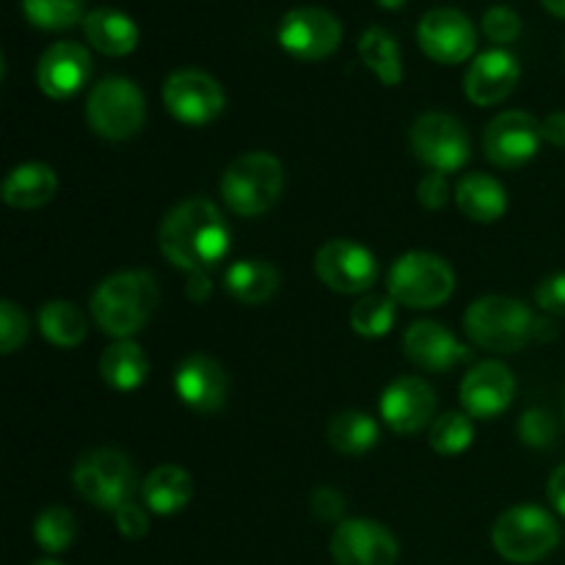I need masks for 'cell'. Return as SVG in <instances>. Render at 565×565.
Segmentation results:
<instances>
[{
    "label": "cell",
    "mask_w": 565,
    "mask_h": 565,
    "mask_svg": "<svg viewBox=\"0 0 565 565\" xmlns=\"http://www.w3.org/2000/svg\"><path fill=\"white\" fill-rule=\"evenodd\" d=\"M39 331L55 348H77L86 340V315L72 301H47L36 315Z\"/></svg>",
    "instance_id": "30"
},
{
    "label": "cell",
    "mask_w": 565,
    "mask_h": 565,
    "mask_svg": "<svg viewBox=\"0 0 565 565\" xmlns=\"http://www.w3.org/2000/svg\"><path fill=\"white\" fill-rule=\"evenodd\" d=\"M230 226L210 199L193 196L166 213L158 230V246L174 268L207 274L230 252Z\"/></svg>",
    "instance_id": "1"
},
{
    "label": "cell",
    "mask_w": 565,
    "mask_h": 565,
    "mask_svg": "<svg viewBox=\"0 0 565 565\" xmlns=\"http://www.w3.org/2000/svg\"><path fill=\"white\" fill-rule=\"evenodd\" d=\"M92 75V55L77 42H55L36 64V83L47 97L70 99L86 86Z\"/></svg>",
    "instance_id": "20"
},
{
    "label": "cell",
    "mask_w": 565,
    "mask_h": 565,
    "mask_svg": "<svg viewBox=\"0 0 565 565\" xmlns=\"http://www.w3.org/2000/svg\"><path fill=\"white\" fill-rule=\"evenodd\" d=\"M546 11H552L555 17H563L565 20V0H541Z\"/></svg>",
    "instance_id": "46"
},
{
    "label": "cell",
    "mask_w": 565,
    "mask_h": 565,
    "mask_svg": "<svg viewBox=\"0 0 565 565\" xmlns=\"http://www.w3.org/2000/svg\"><path fill=\"white\" fill-rule=\"evenodd\" d=\"M417 42L428 58L439 64H461L478 47V31L463 11L439 6L419 20Z\"/></svg>",
    "instance_id": "15"
},
{
    "label": "cell",
    "mask_w": 565,
    "mask_h": 565,
    "mask_svg": "<svg viewBox=\"0 0 565 565\" xmlns=\"http://www.w3.org/2000/svg\"><path fill=\"white\" fill-rule=\"evenodd\" d=\"M279 285V270L265 259H237L224 274L226 292L246 307H259V303L270 301Z\"/></svg>",
    "instance_id": "26"
},
{
    "label": "cell",
    "mask_w": 565,
    "mask_h": 565,
    "mask_svg": "<svg viewBox=\"0 0 565 565\" xmlns=\"http://www.w3.org/2000/svg\"><path fill=\"white\" fill-rule=\"evenodd\" d=\"M99 373L103 381L116 392H132L147 381L149 359L141 345L132 340H119L116 345L105 348L99 359Z\"/></svg>",
    "instance_id": "27"
},
{
    "label": "cell",
    "mask_w": 565,
    "mask_h": 565,
    "mask_svg": "<svg viewBox=\"0 0 565 565\" xmlns=\"http://www.w3.org/2000/svg\"><path fill=\"white\" fill-rule=\"evenodd\" d=\"M83 33H86L88 44L99 50L103 55H127L136 50L138 44V25L121 11L108 9H92L83 20Z\"/></svg>",
    "instance_id": "25"
},
{
    "label": "cell",
    "mask_w": 565,
    "mask_h": 565,
    "mask_svg": "<svg viewBox=\"0 0 565 565\" xmlns=\"http://www.w3.org/2000/svg\"><path fill=\"white\" fill-rule=\"evenodd\" d=\"M174 390L188 408L199 414H215L224 408L230 381L224 367L207 353H193L182 359L174 373Z\"/></svg>",
    "instance_id": "19"
},
{
    "label": "cell",
    "mask_w": 565,
    "mask_h": 565,
    "mask_svg": "<svg viewBox=\"0 0 565 565\" xmlns=\"http://www.w3.org/2000/svg\"><path fill=\"white\" fill-rule=\"evenodd\" d=\"M114 516H116V527H119V533L125 535V539L138 541L149 533L147 511H143L141 505H136L132 500L127 502V505H121Z\"/></svg>",
    "instance_id": "39"
},
{
    "label": "cell",
    "mask_w": 565,
    "mask_h": 565,
    "mask_svg": "<svg viewBox=\"0 0 565 565\" xmlns=\"http://www.w3.org/2000/svg\"><path fill=\"white\" fill-rule=\"evenodd\" d=\"M381 439L379 423L367 412L348 408L329 423V445L342 456H364Z\"/></svg>",
    "instance_id": "29"
},
{
    "label": "cell",
    "mask_w": 565,
    "mask_h": 565,
    "mask_svg": "<svg viewBox=\"0 0 565 565\" xmlns=\"http://www.w3.org/2000/svg\"><path fill=\"white\" fill-rule=\"evenodd\" d=\"M77 535V522L75 513L66 511V508L53 505L44 508L36 516V524H33V539L50 555H58V552H66L72 546Z\"/></svg>",
    "instance_id": "32"
},
{
    "label": "cell",
    "mask_w": 565,
    "mask_h": 565,
    "mask_svg": "<svg viewBox=\"0 0 565 565\" xmlns=\"http://www.w3.org/2000/svg\"><path fill=\"white\" fill-rule=\"evenodd\" d=\"M381 419L390 425L395 434L412 436L419 434L425 425H430L436 414V392L428 381L419 375H403L392 381L384 390L379 403Z\"/></svg>",
    "instance_id": "16"
},
{
    "label": "cell",
    "mask_w": 565,
    "mask_h": 565,
    "mask_svg": "<svg viewBox=\"0 0 565 565\" xmlns=\"http://www.w3.org/2000/svg\"><path fill=\"white\" fill-rule=\"evenodd\" d=\"M28 20L44 31H64L86 20V0H22Z\"/></svg>",
    "instance_id": "34"
},
{
    "label": "cell",
    "mask_w": 565,
    "mask_h": 565,
    "mask_svg": "<svg viewBox=\"0 0 565 565\" xmlns=\"http://www.w3.org/2000/svg\"><path fill=\"white\" fill-rule=\"evenodd\" d=\"M329 552L337 565H397L401 544L381 522L345 519L331 533Z\"/></svg>",
    "instance_id": "13"
},
{
    "label": "cell",
    "mask_w": 565,
    "mask_h": 565,
    "mask_svg": "<svg viewBox=\"0 0 565 565\" xmlns=\"http://www.w3.org/2000/svg\"><path fill=\"white\" fill-rule=\"evenodd\" d=\"M561 541L555 516L539 505H516L500 513L491 527V544L508 563L530 565L552 555Z\"/></svg>",
    "instance_id": "5"
},
{
    "label": "cell",
    "mask_w": 565,
    "mask_h": 565,
    "mask_svg": "<svg viewBox=\"0 0 565 565\" xmlns=\"http://www.w3.org/2000/svg\"><path fill=\"white\" fill-rule=\"evenodd\" d=\"M386 290L408 309H434L450 301L456 290V274L439 254L408 252L390 268Z\"/></svg>",
    "instance_id": "7"
},
{
    "label": "cell",
    "mask_w": 565,
    "mask_h": 565,
    "mask_svg": "<svg viewBox=\"0 0 565 565\" xmlns=\"http://www.w3.org/2000/svg\"><path fill=\"white\" fill-rule=\"evenodd\" d=\"M77 494L97 505L99 511H119L136 491V467L130 456L116 447H97L77 458L72 469Z\"/></svg>",
    "instance_id": "6"
},
{
    "label": "cell",
    "mask_w": 565,
    "mask_h": 565,
    "mask_svg": "<svg viewBox=\"0 0 565 565\" xmlns=\"http://www.w3.org/2000/svg\"><path fill=\"white\" fill-rule=\"evenodd\" d=\"M359 55L364 66L379 77L384 86H397L403 81V55L401 44L386 28L373 25L359 39Z\"/></svg>",
    "instance_id": "28"
},
{
    "label": "cell",
    "mask_w": 565,
    "mask_h": 565,
    "mask_svg": "<svg viewBox=\"0 0 565 565\" xmlns=\"http://www.w3.org/2000/svg\"><path fill=\"white\" fill-rule=\"evenodd\" d=\"M563 417H565V395H563Z\"/></svg>",
    "instance_id": "49"
},
{
    "label": "cell",
    "mask_w": 565,
    "mask_h": 565,
    "mask_svg": "<svg viewBox=\"0 0 565 565\" xmlns=\"http://www.w3.org/2000/svg\"><path fill=\"white\" fill-rule=\"evenodd\" d=\"M541 136H544V141H550L552 147L565 149V110H555V114H550L541 121Z\"/></svg>",
    "instance_id": "42"
},
{
    "label": "cell",
    "mask_w": 565,
    "mask_h": 565,
    "mask_svg": "<svg viewBox=\"0 0 565 565\" xmlns=\"http://www.w3.org/2000/svg\"><path fill=\"white\" fill-rule=\"evenodd\" d=\"M546 497H550L552 508H555L561 516H565V463L552 472L550 486H546Z\"/></svg>",
    "instance_id": "43"
},
{
    "label": "cell",
    "mask_w": 565,
    "mask_h": 565,
    "mask_svg": "<svg viewBox=\"0 0 565 565\" xmlns=\"http://www.w3.org/2000/svg\"><path fill=\"white\" fill-rule=\"evenodd\" d=\"M483 31L491 42L511 44L522 33V20H519V14L511 6H491L483 14Z\"/></svg>",
    "instance_id": "36"
},
{
    "label": "cell",
    "mask_w": 565,
    "mask_h": 565,
    "mask_svg": "<svg viewBox=\"0 0 565 565\" xmlns=\"http://www.w3.org/2000/svg\"><path fill=\"white\" fill-rule=\"evenodd\" d=\"M141 497L149 511L158 516H171L193 500V478L182 467L163 463L143 478Z\"/></svg>",
    "instance_id": "24"
},
{
    "label": "cell",
    "mask_w": 565,
    "mask_h": 565,
    "mask_svg": "<svg viewBox=\"0 0 565 565\" xmlns=\"http://www.w3.org/2000/svg\"><path fill=\"white\" fill-rule=\"evenodd\" d=\"M519 439L527 447H535V450H544V447H552L557 439V423L552 419L550 412L544 408H527L519 419Z\"/></svg>",
    "instance_id": "35"
},
{
    "label": "cell",
    "mask_w": 565,
    "mask_h": 565,
    "mask_svg": "<svg viewBox=\"0 0 565 565\" xmlns=\"http://www.w3.org/2000/svg\"><path fill=\"white\" fill-rule=\"evenodd\" d=\"M475 439V425L467 412H447L430 423V447L439 456H461Z\"/></svg>",
    "instance_id": "33"
},
{
    "label": "cell",
    "mask_w": 565,
    "mask_h": 565,
    "mask_svg": "<svg viewBox=\"0 0 565 565\" xmlns=\"http://www.w3.org/2000/svg\"><path fill=\"white\" fill-rule=\"evenodd\" d=\"M519 77H522V66H519L516 55L502 47L486 50L467 70L463 92H467L469 103L489 108V105H500L511 97L513 88L519 86Z\"/></svg>",
    "instance_id": "18"
},
{
    "label": "cell",
    "mask_w": 565,
    "mask_h": 565,
    "mask_svg": "<svg viewBox=\"0 0 565 565\" xmlns=\"http://www.w3.org/2000/svg\"><path fill=\"white\" fill-rule=\"evenodd\" d=\"M86 119L97 136L108 138V141H127L143 130L147 99H143L141 88L127 77H103L88 92Z\"/></svg>",
    "instance_id": "8"
},
{
    "label": "cell",
    "mask_w": 565,
    "mask_h": 565,
    "mask_svg": "<svg viewBox=\"0 0 565 565\" xmlns=\"http://www.w3.org/2000/svg\"><path fill=\"white\" fill-rule=\"evenodd\" d=\"M312 513L320 522H340L342 513H345V497L337 489L323 486L312 494Z\"/></svg>",
    "instance_id": "41"
},
{
    "label": "cell",
    "mask_w": 565,
    "mask_h": 565,
    "mask_svg": "<svg viewBox=\"0 0 565 565\" xmlns=\"http://www.w3.org/2000/svg\"><path fill=\"white\" fill-rule=\"evenodd\" d=\"M31 565H64V563H58V561H36V563H31Z\"/></svg>",
    "instance_id": "48"
},
{
    "label": "cell",
    "mask_w": 565,
    "mask_h": 565,
    "mask_svg": "<svg viewBox=\"0 0 565 565\" xmlns=\"http://www.w3.org/2000/svg\"><path fill=\"white\" fill-rule=\"evenodd\" d=\"M158 281L147 270H119L99 281L92 296V318L99 331L116 340L138 334L158 309Z\"/></svg>",
    "instance_id": "2"
},
{
    "label": "cell",
    "mask_w": 565,
    "mask_h": 565,
    "mask_svg": "<svg viewBox=\"0 0 565 565\" xmlns=\"http://www.w3.org/2000/svg\"><path fill=\"white\" fill-rule=\"evenodd\" d=\"M452 196H456L458 210L475 224H494L508 210V193L502 182L489 174H480V171L461 177Z\"/></svg>",
    "instance_id": "22"
},
{
    "label": "cell",
    "mask_w": 565,
    "mask_h": 565,
    "mask_svg": "<svg viewBox=\"0 0 565 565\" xmlns=\"http://www.w3.org/2000/svg\"><path fill=\"white\" fill-rule=\"evenodd\" d=\"M395 307L397 301L392 296H379V292H364L351 309V329L359 337L367 340H379V337L390 334L392 323H395Z\"/></svg>",
    "instance_id": "31"
},
{
    "label": "cell",
    "mask_w": 565,
    "mask_h": 565,
    "mask_svg": "<svg viewBox=\"0 0 565 565\" xmlns=\"http://www.w3.org/2000/svg\"><path fill=\"white\" fill-rule=\"evenodd\" d=\"M58 177L47 163H22L3 180V202L14 210H36L53 202Z\"/></svg>",
    "instance_id": "23"
},
{
    "label": "cell",
    "mask_w": 565,
    "mask_h": 565,
    "mask_svg": "<svg viewBox=\"0 0 565 565\" xmlns=\"http://www.w3.org/2000/svg\"><path fill=\"white\" fill-rule=\"evenodd\" d=\"M207 296H210L207 274H193L191 285H188V298H191V301H207Z\"/></svg>",
    "instance_id": "44"
},
{
    "label": "cell",
    "mask_w": 565,
    "mask_h": 565,
    "mask_svg": "<svg viewBox=\"0 0 565 565\" xmlns=\"http://www.w3.org/2000/svg\"><path fill=\"white\" fill-rule=\"evenodd\" d=\"M28 340V318L14 301L0 303V351L14 353Z\"/></svg>",
    "instance_id": "37"
},
{
    "label": "cell",
    "mask_w": 565,
    "mask_h": 565,
    "mask_svg": "<svg viewBox=\"0 0 565 565\" xmlns=\"http://www.w3.org/2000/svg\"><path fill=\"white\" fill-rule=\"evenodd\" d=\"M535 303L544 312L565 318V274H552L535 287Z\"/></svg>",
    "instance_id": "38"
},
{
    "label": "cell",
    "mask_w": 565,
    "mask_h": 565,
    "mask_svg": "<svg viewBox=\"0 0 565 565\" xmlns=\"http://www.w3.org/2000/svg\"><path fill=\"white\" fill-rule=\"evenodd\" d=\"M412 152L430 171L450 174L469 160V132L456 116L430 110L412 125Z\"/></svg>",
    "instance_id": "10"
},
{
    "label": "cell",
    "mask_w": 565,
    "mask_h": 565,
    "mask_svg": "<svg viewBox=\"0 0 565 565\" xmlns=\"http://www.w3.org/2000/svg\"><path fill=\"white\" fill-rule=\"evenodd\" d=\"M535 318L519 298L483 296L463 312V331L478 348L494 353H516L535 340Z\"/></svg>",
    "instance_id": "3"
},
{
    "label": "cell",
    "mask_w": 565,
    "mask_h": 565,
    "mask_svg": "<svg viewBox=\"0 0 565 565\" xmlns=\"http://www.w3.org/2000/svg\"><path fill=\"white\" fill-rule=\"evenodd\" d=\"M375 3H379L381 9H386V11H397V9H403V6H406V0H375Z\"/></svg>",
    "instance_id": "47"
},
{
    "label": "cell",
    "mask_w": 565,
    "mask_h": 565,
    "mask_svg": "<svg viewBox=\"0 0 565 565\" xmlns=\"http://www.w3.org/2000/svg\"><path fill=\"white\" fill-rule=\"evenodd\" d=\"M516 379L513 370L502 362H480L463 375L461 381V406L469 417L494 419L511 406Z\"/></svg>",
    "instance_id": "17"
},
{
    "label": "cell",
    "mask_w": 565,
    "mask_h": 565,
    "mask_svg": "<svg viewBox=\"0 0 565 565\" xmlns=\"http://www.w3.org/2000/svg\"><path fill=\"white\" fill-rule=\"evenodd\" d=\"M541 121L527 110H502L483 132V152L500 169H519L539 154Z\"/></svg>",
    "instance_id": "14"
},
{
    "label": "cell",
    "mask_w": 565,
    "mask_h": 565,
    "mask_svg": "<svg viewBox=\"0 0 565 565\" xmlns=\"http://www.w3.org/2000/svg\"><path fill=\"white\" fill-rule=\"evenodd\" d=\"M285 191V166L270 152H246L221 174V199L241 218H257L279 202Z\"/></svg>",
    "instance_id": "4"
},
{
    "label": "cell",
    "mask_w": 565,
    "mask_h": 565,
    "mask_svg": "<svg viewBox=\"0 0 565 565\" xmlns=\"http://www.w3.org/2000/svg\"><path fill=\"white\" fill-rule=\"evenodd\" d=\"M224 88L202 70H177L163 83V105L182 125H207L224 110Z\"/></svg>",
    "instance_id": "12"
},
{
    "label": "cell",
    "mask_w": 565,
    "mask_h": 565,
    "mask_svg": "<svg viewBox=\"0 0 565 565\" xmlns=\"http://www.w3.org/2000/svg\"><path fill=\"white\" fill-rule=\"evenodd\" d=\"M342 42V25L331 11L320 6H298L279 22L281 50L298 61H323L337 53Z\"/></svg>",
    "instance_id": "11"
},
{
    "label": "cell",
    "mask_w": 565,
    "mask_h": 565,
    "mask_svg": "<svg viewBox=\"0 0 565 565\" xmlns=\"http://www.w3.org/2000/svg\"><path fill=\"white\" fill-rule=\"evenodd\" d=\"M315 274L329 290L342 296H364L379 279V259L362 243L334 237L315 254Z\"/></svg>",
    "instance_id": "9"
},
{
    "label": "cell",
    "mask_w": 565,
    "mask_h": 565,
    "mask_svg": "<svg viewBox=\"0 0 565 565\" xmlns=\"http://www.w3.org/2000/svg\"><path fill=\"white\" fill-rule=\"evenodd\" d=\"M403 351H406L408 362L428 373H447L469 359V348L461 345L447 331V326L436 323V320H417L408 326L406 337H403Z\"/></svg>",
    "instance_id": "21"
},
{
    "label": "cell",
    "mask_w": 565,
    "mask_h": 565,
    "mask_svg": "<svg viewBox=\"0 0 565 565\" xmlns=\"http://www.w3.org/2000/svg\"><path fill=\"white\" fill-rule=\"evenodd\" d=\"M417 199L419 204H425L428 210H441L450 199V185H447V177L441 171H430L419 180L417 185Z\"/></svg>",
    "instance_id": "40"
},
{
    "label": "cell",
    "mask_w": 565,
    "mask_h": 565,
    "mask_svg": "<svg viewBox=\"0 0 565 565\" xmlns=\"http://www.w3.org/2000/svg\"><path fill=\"white\" fill-rule=\"evenodd\" d=\"M557 331H555V323H550V320H541L535 323V340L539 342H546V340H555Z\"/></svg>",
    "instance_id": "45"
}]
</instances>
